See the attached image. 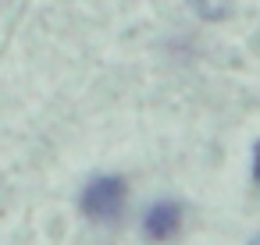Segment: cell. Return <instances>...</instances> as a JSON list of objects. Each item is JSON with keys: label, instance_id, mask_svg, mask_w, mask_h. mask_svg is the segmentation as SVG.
Listing matches in <instances>:
<instances>
[{"label": "cell", "instance_id": "6da1fadb", "mask_svg": "<svg viewBox=\"0 0 260 245\" xmlns=\"http://www.w3.org/2000/svg\"><path fill=\"white\" fill-rule=\"evenodd\" d=\"M128 188L118 174H100L82 188V213L96 224H114L125 210Z\"/></svg>", "mask_w": 260, "mask_h": 245}, {"label": "cell", "instance_id": "3957f363", "mask_svg": "<svg viewBox=\"0 0 260 245\" xmlns=\"http://www.w3.org/2000/svg\"><path fill=\"white\" fill-rule=\"evenodd\" d=\"M189 4H192V11H196V15L221 22V18H228V15H232V4H235V0H189Z\"/></svg>", "mask_w": 260, "mask_h": 245}, {"label": "cell", "instance_id": "277c9868", "mask_svg": "<svg viewBox=\"0 0 260 245\" xmlns=\"http://www.w3.org/2000/svg\"><path fill=\"white\" fill-rule=\"evenodd\" d=\"M253 185L260 188V139L253 142Z\"/></svg>", "mask_w": 260, "mask_h": 245}, {"label": "cell", "instance_id": "5b68a950", "mask_svg": "<svg viewBox=\"0 0 260 245\" xmlns=\"http://www.w3.org/2000/svg\"><path fill=\"white\" fill-rule=\"evenodd\" d=\"M249 245H260V234H256V238H253V241H249Z\"/></svg>", "mask_w": 260, "mask_h": 245}, {"label": "cell", "instance_id": "7a4b0ae2", "mask_svg": "<svg viewBox=\"0 0 260 245\" xmlns=\"http://www.w3.org/2000/svg\"><path fill=\"white\" fill-rule=\"evenodd\" d=\"M182 220H185L182 202L160 199V202H153V206L143 213V231H146L150 241H171V238L182 231Z\"/></svg>", "mask_w": 260, "mask_h": 245}]
</instances>
